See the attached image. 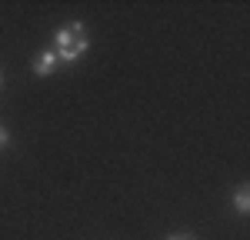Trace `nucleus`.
<instances>
[{"label": "nucleus", "mask_w": 250, "mask_h": 240, "mask_svg": "<svg viewBox=\"0 0 250 240\" xmlns=\"http://www.w3.org/2000/svg\"><path fill=\"white\" fill-rule=\"evenodd\" d=\"M87 47H90V37H87L83 23H67V27H60L57 34H54V54H57V60H63V63L83 57Z\"/></svg>", "instance_id": "f257e3e1"}, {"label": "nucleus", "mask_w": 250, "mask_h": 240, "mask_svg": "<svg viewBox=\"0 0 250 240\" xmlns=\"http://www.w3.org/2000/svg\"><path fill=\"white\" fill-rule=\"evenodd\" d=\"M57 54H54V47H50V50H43V54H40V57H34V74H37V77H50V74H54V70H57Z\"/></svg>", "instance_id": "f03ea898"}, {"label": "nucleus", "mask_w": 250, "mask_h": 240, "mask_svg": "<svg viewBox=\"0 0 250 240\" xmlns=\"http://www.w3.org/2000/svg\"><path fill=\"white\" fill-rule=\"evenodd\" d=\"M233 210H237L240 217H247V214H250V187H247V183L237 187V194H233Z\"/></svg>", "instance_id": "7ed1b4c3"}, {"label": "nucleus", "mask_w": 250, "mask_h": 240, "mask_svg": "<svg viewBox=\"0 0 250 240\" xmlns=\"http://www.w3.org/2000/svg\"><path fill=\"white\" fill-rule=\"evenodd\" d=\"M7 143H10V134H7V127H3V123H0V150H3V147H7Z\"/></svg>", "instance_id": "20e7f679"}, {"label": "nucleus", "mask_w": 250, "mask_h": 240, "mask_svg": "<svg viewBox=\"0 0 250 240\" xmlns=\"http://www.w3.org/2000/svg\"><path fill=\"white\" fill-rule=\"evenodd\" d=\"M167 240H190V237H187V234H170Z\"/></svg>", "instance_id": "39448f33"}, {"label": "nucleus", "mask_w": 250, "mask_h": 240, "mask_svg": "<svg viewBox=\"0 0 250 240\" xmlns=\"http://www.w3.org/2000/svg\"><path fill=\"white\" fill-rule=\"evenodd\" d=\"M0 83H3V74H0Z\"/></svg>", "instance_id": "423d86ee"}]
</instances>
